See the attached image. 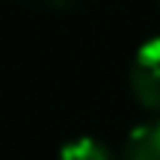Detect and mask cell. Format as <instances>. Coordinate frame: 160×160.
Listing matches in <instances>:
<instances>
[{
    "label": "cell",
    "mask_w": 160,
    "mask_h": 160,
    "mask_svg": "<svg viewBox=\"0 0 160 160\" xmlns=\"http://www.w3.org/2000/svg\"><path fill=\"white\" fill-rule=\"evenodd\" d=\"M131 89L142 107L160 113V39L145 42L131 65Z\"/></svg>",
    "instance_id": "6da1fadb"
},
{
    "label": "cell",
    "mask_w": 160,
    "mask_h": 160,
    "mask_svg": "<svg viewBox=\"0 0 160 160\" xmlns=\"http://www.w3.org/2000/svg\"><path fill=\"white\" fill-rule=\"evenodd\" d=\"M45 3H48V6H57V9H71L77 0H45Z\"/></svg>",
    "instance_id": "277c9868"
},
{
    "label": "cell",
    "mask_w": 160,
    "mask_h": 160,
    "mask_svg": "<svg viewBox=\"0 0 160 160\" xmlns=\"http://www.w3.org/2000/svg\"><path fill=\"white\" fill-rule=\"evenodd\" d=\"M122 160H160V119L142 122L128 133Z\"/></svg>",
    "instance_id": "7a4b0ae2"
},
{
    "label": "cell",
    "mask_w": 160,
    "mask_h": 160,
    "mask_svg": "<svg viewBox=\"0 0 160 160\" xmlns=\"http://www.w3.org/2000/svg\"><path fill=\"white\" fill-rule=\"evenodd\" d=\"M157 3H160V0H157Z\"/></svg>",
    "instance_id": "5b68a950"
},
{
    "label": "cell",
    "mask_w": 160,
    "mask_h": 160,
    "mask_svg": "<svg viewBox=\"0 0 160 160\" xmlns=\"http://www.w3.org/2000/svg\"><path fill=\"white\" fill-rule=\"evenodd\" d=\"M59 160H116L113 151L95 137H77L62 145Z\"/></svg>",
    "instance_id": "3957f363"
}]
</instances>
